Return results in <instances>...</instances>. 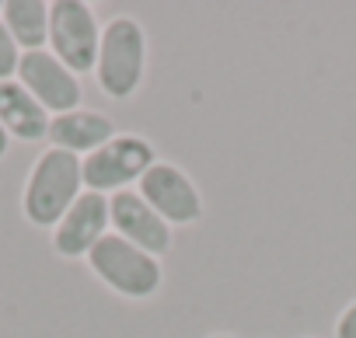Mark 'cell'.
<instances>
[{
	"instance_id": "cell-11",
	"label": "cell",
	"mask_w": 356,
	"mask_h": 338,
	"mask_svg": "<svg viewBox=\"0 0 356 338\" xmlns=\"http://www.w3.org/2000/svg\"><path fill=\"white\" fill-rule=\"evenodd\" d=\"M49 112L18 84V81H0V126L8 129L11 140L39 143L49 140Z\"/></svg>"
},
{
	"instance_id": "cell-1",
	"label": "cell",
	"mask_w": 356,
	"mask_h": 338,
	"mask_svg": "<svg viewBox=\"0 0 356 338\" xmlns=\"http://www.w3.org/2000/svg\"><path fill=\"white\" fill-rule=\"evenodd\" d=\"M84 192V171L81 157L67 150H42L32 164L22 192V213L32 227H56L63 213L81 199Z\"/></svg>"
},
{
	"instance_id": "cell-8",
	"label": "cell",
	"mask_w": 356,
	"mask_h": 338,
	"mask_svg": "<svg viewBox=\"0 0 356 338\" xmlns=\"http://www.w3.org/2000/svg\"><path fill=\"white\" fill-rule=\"evenodd\" d=\"M108 223H112V234L136 244L140 251L161 258L171 251V227L143 203V196L136 189H126V192H115L108 196Z\"/></svg>"
},
{
	"instance_id": "cell-9",
	"label": "cell",
	"mask_w": 356,
	"mask_h": 338,
	"mask_svg": "<svg viewBox=\"0 0 356 338\" xmlns=\"http://www.w3.org/2000/svg\"><path fill=\"white\" fill-rule=\"evenodd\" d=\"M108 196L81 192V199L63 213V220L53 227V251L60 258H88L95 244L108 234Z\"/></svg>"
},
{
	"instance_id": "cell-2",
	"label": "cell",
	"mask_w": 356,
	"mask_h": 338,
	"mask_svg": "<svg viewBox=\"0 0 356 338\" xmlns=\"http://www.w3.org/2000/svg\"><path fill=\"white\" fill-rule=\"evenodd\" d=\"M143 77H147V32L136 18L115 15L102 28L95 81L102 94H108L112 101H126L140 91Z\"/></svg>"
},
{
	"instance_id": "cell-5",
	"label": "cell",
	"mask_w": 356,
	"mask_h": 338,
	"mask_svg": "<svg viewBox=\"0 0 356 338\" xmlns=\"http://www.w3.org/2000/svg\"><path fill=\"white\" fill-rule=\"evenodd\" d=\"M102 46V22L88 0H53L49 4V53L81 74H95Z\"/></svg>"
},
{
	"instance_id": "cell-7",
	"label": "cell",
	"mask_w": 356,
	"mask_h": 338,
	"mask_svg": "<svg viewBox=\"0 0 356 338\" xmlns=\"http://www.w3.org/2000/svg\"><path fill=\"white\" fill-rule=\"evenodd\" d=\"M49 115H63L81 108L84 101V87L81 77L74 70H67L49 49H35V53H22L18 63V77H15Z\"/></svg>"
},
{
	"instance_id": "cell-16",
	"label": "cell",
	"mask_w": 356,
	"mask_h": 338,
	"mask_svg": "<svg viewBox=\"0 0 356 338\" xmlns=\"http://www.w3.org/2000/svg\"><path fill=\"white\" fill-rule=\"evenodd\" d=\"M210 338H234V335H210Z\"/></svg>"
},
{
	"instance_id": "cell-4",
	"label": "cell",
	"mask_w": 356,
	"mask_h": 338,
	"mask_svg": "<svg viewBox=\"0 0 356 338\" xmlns=\"http://www.w3.org/2000/svg\"><path fill=\"white\" fill-rule=\"evenodd\" d=\"M157 164V150L147 136L136 133H115L105 146H98L95 153L81 157V171H84V189L98 192V196H115L126 192L133 182L140 185V178Z\"/></svg>"
},
{
	"instance_id": "cell-14",
	"label": "cell",
	"mask_w": 356,
	"mask_h": 338,
	"mask_svg": "<svg viewBox=\"0 0 356 338\" xmlns=\"http://www.w3.org/2000/svg\"><path fill=\"white\" fill-rule=\"evenodd\" d=\"M335 338H356V300L339 314V321H335Z\"/></svg>"
},
{
	"instance_id": "cell-6",
	"label": "cell",
	"mask_w": 356,
	"mask_h": 338,
	"mask_svg": "<svg viewBox=\"0 0 356 338\" xmlns=\"http://www.w3.org/2000/svg\"><path fill=\"white\" fill-rule=\"evenodd\" d=\"M136 192L143 203L168 223V227H189L203 220V192L200 185L171 160H157L150 171L140 178Z\"/></svg>"
},
{
	"instance_id": "cell-15",
	"label": "cell",
	"mask_w": 356,
	"mask_h": 338,
	"mask_svg": "<svg viewBox=\"0 0 356 338\" xmlns=\"http://www.w3.org/2000/svg\"><path fill=\"white\" fill-rule=\"evenodd\" d=\"M8 146H11V136H8V129H4V126H0V160L8 157Z\"/></svg>"
},
{
	"instance_id": "cell-12",
	"label": "cell",
	"mask_w": 356,
	"mask_h": 338,
	"mask_svg": "<svg viewBox=\"0 0 356 338\" xmlns=\"http://www.w3.org/2000/svg\"><path fill=\"white\" fill-rule=\"evenodd\" d=\"M0 22L11 32L22 53H35L49 46V4L46 0H8Z\"/></svg>"
},
{
	"instance_id": "cell-13",
	"label": "cell",
	"mask_w": 356,
	"mask_h": 338,
	"mask_svg": "<svg viewBox=\"0 0 356 338\" xmlns=\"http://www.w3.org/2000/svg\"><path fill=\"white\" fill-rule=\"evenodd\" d=\"M18 63H22V49L11 39V32L0 22V81H15L18 77Z\"/></svg>"
},
{
	"instance_id": "cell-3",
	"label": "cell",
	"mask_w": 356,
	"mask_h": 338,
	"mask_svg": "<svg viewBox=\"0 0 356 338\" xmlns=\"http://www.w3.org/2000/svg\"><path fill=\"white\" fill-rule=\"evenodd\" d=\"M88 269L98 282H105L112 293L129 296V300H150L164 282L161 258L140 251L136 244L115 234H105L95 244V251L88 255Z\"/></svg>"
},
{
	"instance_id": "cell-10",
	"label": "cell",
	"mask_w": 356,
	"mask_h": 338,
	"mask_svg": "<svg viewBox=\"0 0 356 338\" xmlns=\"http://www.w3.org/2000/svg\"><path fill=\"white\" fill-rule=\"evenodd\" d=\"M112 136H115V122L102 112H91V108H74V112H63V115L49 119V146L77 153V157L95 153Z\"/></svg>"
},
{
	"instance_id": "cell-17",
	"label": "cell",
	"mask_w": 356,
	"mask_h": 338,
	"mask_svg": "<svg viewBox=\"0 0 356 338\" xmlns=\"http://www.w3.org/2000/svg\"><path fill=\"white\" fill-rule=\"evenodd\" d=\"M0 11H4V4H0Z\"/></svg>"
}]
</instances>
